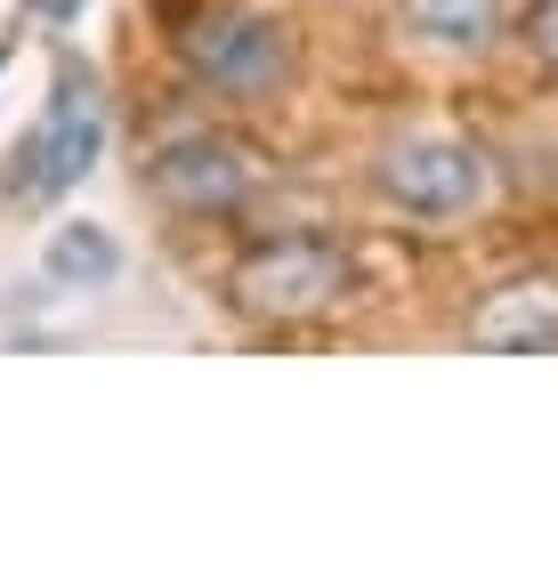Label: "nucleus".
<instances>
[{"label": "nucleus", "instance_id": "obj_6", "mask_svg": "<svg viewBox=\"0 0 558 566\" xmlns=\"http://www.w3.org/2000/svg\"><path fill=\"white\" fill-rule=\"evenodd\" d=\"M477 348H558V275H518L477 300L470 316Z\"/></svg>", "mask_w": 558, "mask_h": 566}, {"label": "nucleus", "instance_id": "obj_4", "mask_svg": "<svg viewBox=\"0 0 558 566\" xmlns=\"http://www.w3.org/2000/svg\"><path fill=\"white\" fill-rule=\"evenodd\" d=\"M372 187L404 219H470L486 202V154L462 146V138H397L380 154Z\"/></svg>", "mask_w": 558, "mask_h": 566}, {"label": "nucleus", "instance_id": "obj_3", "mask_svg": "<svg viewBox=\"0 0 558 566\" xmlns=\"http://www.w3.org/2000/svg\"><path fill=\"white\" fill-rule=\"evenodd\" d=\"M146 195L170 202L179 219H235L260 195V154L227 130H179L146 154Z\"/></svg>", "mask_w": 558, "mask_h": 566}, {"label": "nucleus", "instance_id": "obj_2", "mask_svg": "<svg viewBox=\"0 0 558 566\" xmlns=\"http://www.w3.org/2000/svg\"><path fill=\"white\" fill-rule=\"evenodd\" d=\"M179 57L194 65L202 90L235 97V106H260V97H275L292 82L299 49H292L284 24L260 17V9H202V17L179 24Z\"/></svg>", "mask_w": 558, "mask_h": 566}, {"label": "nucleus", "instance_id": "obj_5", "mask_svg": "<svg viewBox=\"0 0 558 566\" xmlns=\"http://www.w3.org/2000/svg\"><path fill=\"white\" fill-rule=\"evenodd\" d=\"M97 97L82 90V82H65L57 90V106H49V122H41V138L17 154V178L9 187L24 195V202H49V195H65L73 178H82L90 163H97Z\"/></svg>", "mask_w": 558, "mask_h": 566}, {"label": "nucleus", "instance_id": "obj_7", "mask_svg": "<svg viewBox=\"0 0 558 566\" xmlns=\"http://www.w3.org/2000/svg\"><path fill=\"white\" fill-rule=\"evenodd\" d=\"M502 0H404V33L445 49V57H477V49L502 41Z\"/></svg>", "mask_w": 558, "mask_h": 566}, {"label": "nucleus", "instance_id": "obj_10", "mask_svg": "<svg viewBox=\"0 0 558 566\" xmlns=\"http://www.w3.org/2000/svg\"><path fill=\"white\" fill-rule=\"evenodd\" d=\"M24 9H33V17H73L82 0H24Z\"/></svg>", "mask_w": 558, "mask_h": 566}, {"label": "nucleus", "instance_id": "obj_9", "mask_svg": "<svg viewBox=\"0 0 558 566\" xmlns=\"http://www.w3.org/2000/svg\"><path fill=\"white\" fill-rule=\"evenodd\" d=\"M518 33H526V49H535V57H543V65L558 73V0H535Z\"/></svg>", "mask_w": 558, "mask_h": 566}, {"label": "nucleus", "instance_id": "obj_1", "mask_svg": "<svg viewBox=\"0 0 558 566\" xmlns=\"http://www.w3.org/2000/svg\"><path fill=\"white\" fill-rule=\"evenodd\" d=\"M227 307L251 324H316L348 307L357 292V260L333 235H251L235 260H227Z\"/></svg>", "mask_w": 558, "mask_h": 566}, {"label": "nucleus", "instance_id": "obj_8", "mask_svg": "<svg viewBox=\"0 0 558 566\" xmlns=\"http://www.w3.org/2000/svg\"><path fill=\"white\" fill-rule=\"evenodd\" d=\"M49 275H57V283H106V275H114L106 227H65V235L49 243Z\"/></svg>", "mask_w": 558, "mask_h": 566}]
</instances>
